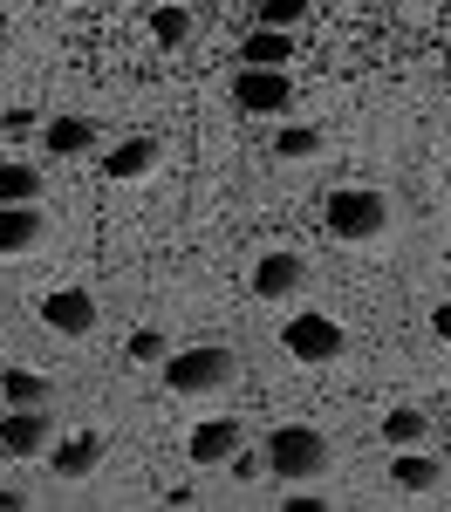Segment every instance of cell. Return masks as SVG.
Segmentation results:
<instances>
[{
    "label": "cell",
    "mask_w": 451,
    "mask_h": 512,
    "mask_svg": "<svg viewBox=\"0 0 451 512\" xmlns=\"http://www.w3.org/2000/svg\"><path fill=\"white\" fill-rule=\"evenodd\" d=\"M267 472L287 478V485H308V478H328V437L315 424H281V431L267 437Z\"/></svg>",
    "instance_id": "6da1fadb"
},
{
    "label": "cell",
    "mask_w": 451,
    "mask_h": 512,
    "mask_svg": "<svg viewBox=\"0 0 451 512\" xmlns=\"http://www.w3.org/2000/svg\"><path fill=\"white\" fill-rule=\"evenodd\" d=\"M390 219H397V212H390V198H383V192L349 185V192L328 198V219H322V226L335 239H349V246H363V239H383V233H390Z\"/></svg>",
    "instance_id": "7a4b0ae2"
},
{
    "label": "cell",
    "mask_w": 451,
    "mask_h": 512,
    "mask_svg": "<svg viewBox=\"0 0 451 512\" xmlns=\"http://www.w3.org/2000/svg\"><path fill=\"white\" fill-rule=\"evenodd\" d=\"M233 376H240V362H233V349H219V342L164 355V383L178 396H212V390H226Z\"/></svg>",
    "instance_id": "3957f363"
},
{
    "label": "cell",
    "mask_w": 451,
    "mask_h": 512,
    "mask_svg": "<svg viewBox=\"0 0 451 512\" xmlns=\"http://www.w3.org/2000/svg\"><path fill=\"white\" fill-rule=\"evenodd\" d=\"M281 342L294 362H308V369H322V362H335V355L349 349V335L335 328V315H294L281 328Z\"/></svg>",
    "instance_id": "277c9868"
},
{
    "label": "cell",
    "mask_w": 451,
    "mask_h": 512,
    "mask_svg": "<svg viewBox=\"0 0 451 512\" xmlns=\"http://www.w3.org/2000/svg\"><path fill=\"white\" fill-rule=\"evenodd\" d=\"M48 444H55V417H48V403H21V410L0 417V451H7V458H41Z\"/></svg>",
    "instance_id": "5b68a950"
},
{
    "label": "cell",
    "mask_w": 451,
    "mask_h": 512,
    "mask_svg": "<svg viewBox=\"0 0 451 512\" xmlns=\"http://www.w3.org/2000/svg\"><path fill=\"white\" fill-rule=\"evenodd\" d=\"M233 103L246 117H281V110H294V82H287V69H240Z\"/></svg>",
    "instance_id": "8992f818"
},
{
    "label": "cell",
    "mask_w": 451,
    "mask_h": 512,
    "mask_svg": "<svg viewBox=\"0 0 451 512\" xmlns=\"http://www.w3.org/2000/svg\"><path fill=\"white\" fill-rule=\"evenodd\" d=\"M301 280H308V260H301V253H260V260H253V294H260V301L301 294Z\"/></svg>",
    "instance_id": "52a82bcc"
},
{
    "label": "cell",
    "mask_w": 451,
    "mask_h": 512,
    "mask_svg": "<svg viewBox=\"0 0 451 512\" xmlns=\"http://www.w3.org/2000/svg\"><path fill=\"white\" fill-rule=\"evenodd\" d=\"M246 444V424L240 417H205L199 431H192V465H233V451Z\"/></svg>",
    "instance_id": "ba28073f"
},
{
    "label": "cell",
    "mask_w": 451,
    "mask_h": 512,
    "mask_svg": "<svg viewBox=\"0 0 451 512\" xmlns=\"http://www.w3.org/2000/svg\"><path fill=\"white\" fill-rule=\"evenodd\" d=\"M41 321H48L55 335H89V328H96V294H82V287H55V294L41 301Z\"/></svg>",
    "instance_id": "9c48e42d"
},
{
    "label": "cell",
    "mask_w": 451,
    "mask_h": 512,
    "mask_svg": "<svg viewBox=\"0 0 451 512\" xmlns=\"http://www.w3.org/2000/svg\"><path fill=\"white\" fill-rule=\"evenodd\" d=\"M164 164V144L158 137H123L117 151L103 158V178H117V185H137V178H151Z\"/></svg>",
    "instance_id": "30bf717a"
},
{
    "label": "cell",
    "mask_w": 451,
    "mask_h": 512,
    "mask_svg": "<svg viewBox=\"0 0 451 512\" xmlns=\"http://www.w3.org/2000/svg\"><path fill=\"white\" fill-rule=\"evenodd\" d=\"M41 239H48V219H41V205H0V253H7V260L35 253Z\"/></svg>",
    "instance_id": "8fae6325"
},
{
    "label": "cell",
    "mask_w": 451,
    "mask_h": 512,
    "mask_svg": "<svg viewBox=\"0 0 451 512\" xmlns=\"http://www.w3.org/2000/svg\"><path fill=\"white\" fill-rule=\"evenodd\" d=\"M48 465H55V478H89L103 465V437L76 431V437H62V444H48Z\"/></svg>",
    "instance_id": "7c38bea8"
},
{
    "label": "cell",
    "mask_w": 451,
    "mask_h": 512,
    "mask_svg": "<svg viewBox=\"0 0 451 512\" xmlns=\"http://www.w3.org/2000/svg\"><path fill=\"white\" fill-rule=\"evenodd\" d=\"M89 144H96V123L89 117H48L41 123V151L48 158H82Z\"/></svg>",
    "instance_id": "4fadbf2b"
},
{
    "label": "cell",
    "mask_w": 451,
    "mask_h": 512,
    "mask_svg": "<svg viewBox=\"0 0 451 512\" xmlns=\"http://www.w3.org/2000/svg\"><path fill=\"white\" fill-rule=\"evenodd\" d=\"M287 55H294V35H287V28H253V35L240 41L246 69H287Z\"/></svg>",
    "instance_id": "5bb4252c"
},
{
    "label": "cell",
    "mask_w": 451,
    "mask_h": 512,
    "mask_svg": "<svg viewBox=\"0 0 451 512\" xmlns=\"http://www.w3.org/2000/svg\"><path fill=\"white\" fill-rule=\"evenodd\" d=\"M390 478H397L404 492H438V485H445V465H438V458H424V451H397Z\"/></svg>",
    "instance_id": "9a60e30c"
},
{
    "label": "cell",
    "mask_w": 451,
    "mask_h": 512,
    "mask_svg": "<svg viewBox=\"0 0 451 512\" xmlns=\"http://www.w3.org/2000/svg\"><path fill=\"white\" fill-rule=\"evenodd\" d=\"M0 396H7V410L48 403V376H41V369H0Z\"/></svg>",
    "instance_id": "2e32d148"
},
{
    "label": "cell",
    "mask_w": 451,
    "mask_h": 512,
    "mask_svg": "<svg viewBox=\"0 0 451 512\" xmlns=\"http://www.w3.org/2000/svg\"><path fill=\"white\" fill-rule=\"evenodd\" d=\"M35 198H41L35 164H0V205H35Z\"/></svg>",
    "instance_id": "e0dca14e"
},
{
    "label": "cell",
    "mask_w": 451,
    "mask_h": 512,
    "mask_svg": "<svg viewBox=\"0 0 451 512\" xmlns=\"http://www.w3.org/2000/svg\"><path fill=\"white\" fill-rule=\"evenodd\" d=\"M315 151H322V130H315V123H281L274 158H315Z\"/></svg>",
    "instance_id": "ac0fdd59"
},
{
    "label": "cell",
    "mask_w": 451,
    "mask_h": 512,
    "mask_svg": "<svg viewBox=\"0 0 451 512\" xmlns=\"http://www.w3.org/2000/svg\"><path fill=\"white\" fill-rule=\"evenodd\" d=\"M151 35H158L164 48H185V41H192V7H158V14H151Z\"/></svg>",
    "instance_id": "d6986e66"
},
{
    "label": "cell",
    "mask_w": 451,
    "mask_h": 512,
    "mask_svg": "<svg viewBox=\"0 0 451 512\" xmlns=\"http://www.w3.org/2000/svg\"><path fill=\"white\" fill-rule=\"evenodd\" d=\"M431 431V417H424V410H390V417H383V437H390V444H397V451H404V444H417V437Z\"/></svg>",
    "instance_id": "ffe728a7"
},
{
    "label": "cell",
    "mask_w": 451,
    "mask_h": 512,
    "mask_svg": "<svg viewBox=\"0 0 451 512\" xmlns=\"http://www.w3.org/2000/svg\"><path fill=\"white\" fill-rule=\"evenodd\" d=\"M164 355H171L164 328H137V335H130V362H164Z\"/></svg>",
    "instance_id": "44dd1931"
},
{
    "label": "cell",
    "mask_w": 451,
    "mask_h": 512,
    "mask_svg": "<svg viewBox=\"0 0 451 512\" xmlns=\"http://www.w3.org/2000/svg\"><path fill=\"white\" fill-rule=\"evenodd\" d=\"M308 14V0H260V28H294Z\"/></svg>",
    "instance_id": "7402d4cb"
},
{
    "label": "cell",
    "mask_w": 451,
    "mask_h": 512,
    "mask_svg": "<svg viewBox=\"0 0 451 512\" xmlns=\"http://www.w3.org/2000/svg\"><path fill=\"white\" fill-rule=\"evenodd\" d=\"M431 335H438V342H451V301H438V308H431Z\"/></svg>",
    "instance_id": "603a6c76"
},
{
    "label": "cell",
    "mask_w": 451,
    "mask_h": 512,
    "mask_svg": "<svg viewBox=\"0 0 451 512\" xmlns=\"http://www.w3.org/2000/svg\"><path fill=\"white\" fill-rule=\"evenodd\" d=\"M14 506H28V499L21 492H0V512H14Z\"/></svg>",
    "instance_id": "cb8c5ba5"
}]
</instances>
